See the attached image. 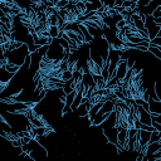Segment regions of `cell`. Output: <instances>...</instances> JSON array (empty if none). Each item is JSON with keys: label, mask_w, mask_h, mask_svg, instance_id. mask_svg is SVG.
Wrapping results in <instances>:
<instances>
[{"label": "cell", "mask_w": 161, "mask_h": 161, "mask_svg": "<svg viewBox=\"0 0 161 161\" xmlns=\"http://www.w3.org/2000/svg\"><path fill=\"white\" fill-rule=\"evenodd\" d=\"M0 116L11 127V135H15L16 132H28L30 121L25 113H10L6 111H1Z\"/></svg>", "instance_id": "6da1fadb"}, {"label": "cell", "mask_w": 161, "mask_h": 161, "mask_svg": "<svg viewBox=\"0 0 161 161\" xmlns=\"http://www.w3.org/2000/svg\"><path fill=\"white\" fill-rule=\"evenodd\" d=\"M8 59V64H13L16 67H23L26 58L30 55V50L29 47L26 44H23L20 48L14 49V50H9L5 54H1Z\"/></svg>", "instance_id": "7a4b0ae2"}, {"label": "cell", "mask_w": 161, "mask_h": 161, "mask_svg": "<svg viewBox=\"0 0 161 161\" xmlns=\"http://www.w3.org/2000/svg\"><path fill=\"white\" fill-rule=\"evenodd\" d=\"M48 59L54 60V62H63L64 57H65V49L60 45L59 39H53V42L49 44L48 50H47V55Z\"/></svg>", "instance_id": "3957f363"}, {"label": "cell", "mask_w": 161, "mask_h": 161, "mask_svg": "<svg viewBox=\"0 0 161 161\" xmlns=\"http://www.w3.org/2000/svg\"><path fill=\"white\" fill-rule=\"evenodd\" d=\"M145 30H146V33L148 35V40L151 42L160 33L161 25L156 24V21H155V19H153L152 15H146V19H145Z\"/></svg>", "instance_id": "277c9868"}, {"label": "cell", "mask_w": 161, "mask_h": 161, "mask_svg": "<svg viewBox=\"0 0 161 161\" xmlns=\"http://www.w3.org/2000/svg\"><path fill=\"white\" fill-rule=\"evenodd\" d=\"M136 112H137L138 121H140L142 125L152 126V116H151V113H150L148 111H146L142 106L136 104Z\"/></svg>", "instance_id": "5b68a950"}, {"label": "cell", "mask_w": 161, "mask_h": 161, "mask_svg": "<svg viewBox=\"0 0 161 161\" xmlns=\"http://www.w3.org/2000/svg\"><path fill=\"white\" fill-rule=\"evenodd\" d=\"M127 72H128L127 63H126V60H122V59H121V62H119V64H118V67H117L116 77H114V78L117 79V83H119V82H122V80L125 79Z\"/></svg>", "instance_id": "8992f818"}, {"label": "cell", "mask_w": 161, "mask_h": 161, "mask_svg": "<svg viewBox=\"0 0 161 161\" xmlns=\"http://www.w3.org/2000/svg\"><path fill=\"white\" fill-rule=\"evenodd\" d=\"M148 106H150V113L153 116H160L161 114V101H153L150 99L148 101Z\"/></svg>", "instance_id": "52a82bcc"}, {"label": "cell", "mask_w": 161, "mask_h": 161, "mask_svg": "<svg viewBox=\"0 0 161 161\" xmlns=\"http://www.w3.org/2000/svg\"><path fill=\"white\" fill-rule=\"evenodd\" d=\"M14 75H15V74H13V73L8 72L5 68L0 67V83H3V84H9L10 80L14 78Z\"/></svg>", "instance_id": "ba28073f"}, {"label": "cell", "mask_w": 161, "mask_h": 161, "mask_svg": "<svg viewBox=\"0 0 161 161\" xmlns=\"http://www.w3.org/2000/svg\"><path fill=\"white\" fill-rule=\"evenodd\" d=\"M108 117H109V114H104V113L98 112V113L92 118V126H101Z\"/></svg>", "instance_id": "9c48e42d"}, {"label": "cell", "mask_w": 161, "mask_h": 161, "mask_svg": "<svg viewBox=\"0 0 161 161\" xmlns=\"http://www.w3.org/2000/svg\"><path fill=\"white\" fill-rule=\"evenodd\" d=\"M93 79H94V82H96L97 89H106L107 82L104 80V78H103L102 75H93Z\"/></svg>", "instance_id": "30bf717a"}, {"label": "cell", "mask_w": 161, "mask_h": 161, "mask_svg": "<svg viewBox=\"0 0 161 161\" xmlns=\"http://www.w3.org/2000/svg\"><path fill=\"white\" fill-rule=\"evenodd\" d=\"M59 34H60V29H59L58 26H50V29H49V35H50L53 39L59 38Z\"/></svg>", "instance_id": "8fae6325"}, {"label": "cell", "mask_w": 161, "mask_h": 161, "mask_svg": "<svg viewBox=\"0 0 161 161\" xmlns=\"http://www.w3.org/2000/svg\"><path fill=\"white\" fill-rule=\"evenodd\" d=\"M160 141V132L158 131H152L151 132V140H150V143H155V142H158Z\"/></svg>", "instance_id": "7c38bea8"}, {"label": "cell", "mask_w": 161, "mask_h": 161, "mask_svg": "<svg viewBox=\"0 0 161 161\" xmlns=\"http://www.w3.org/2000/svg\"><path fill=\"white\" fill-rule=\"evenodd\" d=\"M155 91H156V96L158 101H161V80L155 82Z\"/></svg>", "instance_id": "4fadbf2b"}, {"label": "cell", "mask_w": 161, "mask_h": 161, "mask_svg": "<svg viewBox=\"0 0 161 161\" xmlns=\"http://www.w3.org/2000/svg\"><path fill=\"white\" fill-rule=\"evenodd\" d=\"M152 16H153V19H158V18H161V5L152 13Z\"/></svg>", "instance_id": "5bb4252c"}, {"label": "cell", "mask_w": 161, "mask_h": 161, "mask_svg": "<svg viewBox=\"0 0 161 161\" xmlns=\"http://www.w3.org/2000/svg\"><path fill=\"white\" fill-rule=\"evenodd\" d=\"M152 127L156 130V131H158V132H161V125L160 123H157V122H155V121H152Z\"/></svg>", "instance_id": "9a60e30c"}, {"label": "cell", "mask_w": 161, "mask_h": 161, "mask_svg": "<svg viewBox=\"0 0 161 161\" xmlns=\"http://www.w3.org/2000/svg\"><path fill=\"white\" fill-rule=\"evenodd\" d=\"M151 116H152V121H155V122H157V123L161 125V114H160V116H153V114H151Z\"/></svg>", "instance_id": "2e32d148"}, {"label": "cell", "mask_w": 161, "mask_h": 161, "mask_svg": "<svg viewBox=\"0 0 161 161\" xmlns=\"http://www.w3.org/2000/svg\"><path fill=\"white\" fill-rule=\"evenodd\" d=\"M157 48H158V50H160V52H161V47H157Z\"/></svg>", "instance_id": "e0dca14e"}]
</instances>
